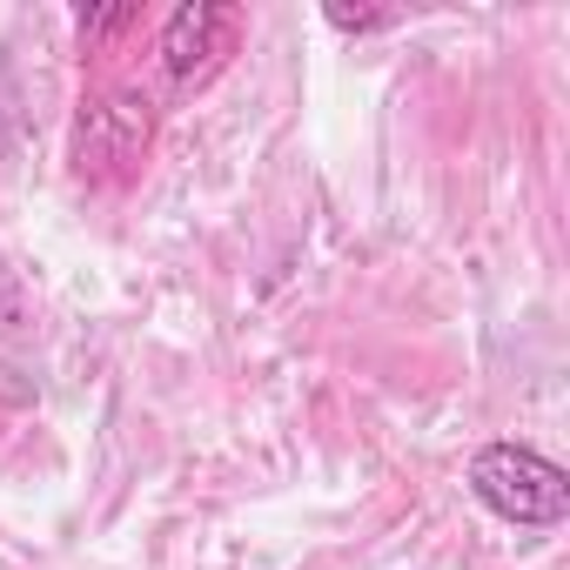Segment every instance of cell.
I'll return each mask as SVG.
<instances>
[{
  "label": "cell",
  "instance_id": "obj_1",
  "mask_svg": "<svg viewBox=\"0 0 570 570\" xmlns=\"http://www.w3.org/2000/svg\"><path fill=\"white\" fill-rule=\"evenodd\" d=\"M470 497L517 530H557L570 517V470L530 443H483L470 456Z\"/></svg>",
  "mask_w": 570,
  "mask_h": 570
},
{
  "label": "cell",
  "instance_id": "obj_2",
  "mask_svg": "<svg viewBox=\"0 0 570 570\" xmlns=\"http://www.w3.org/2000/svg\"><path fill=\"white\" fill-rule=\"evenodd\" d=\"M242 41V14L235 8H215V0H181V8L161 21V68L175 88H195L208 81Z\"/></svg>",
  "mask_w": 570,
  "mask_h": 570
},
{
  "label": "cell",
  "instance_id": "obj_3",
  "mask_svg": "<svg viewBox=\"0 0 570 570\" xmlns=\"http://www.w3.org/2000/svg\"><path fill=\"white\" fill-rule=\"evenodd\" d=\"M323 21H330L336 35H383L396 14H383V8H343V0H330V8H323Z\"/></svg>",
  "mask_w": 570,
  "mask_h": 570
},
{
  "label": "cell",
  "instance_id": "obj_4",
  "mask_svg": "<svg viewBox=\"0 0 570 570\" xmlns=\"http://www.w3.org/2000/svg\"><path fill=\"white\" fill-rule=\"evenodd\" d=\"M128 21H135V8H88V14H81V35L101 41V35H121Z\"/></svg>",
  "mask_w": 570,
  "mask_h": 570
}]
</instances>
